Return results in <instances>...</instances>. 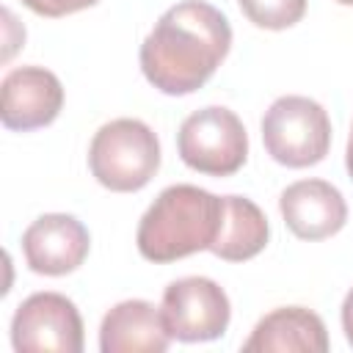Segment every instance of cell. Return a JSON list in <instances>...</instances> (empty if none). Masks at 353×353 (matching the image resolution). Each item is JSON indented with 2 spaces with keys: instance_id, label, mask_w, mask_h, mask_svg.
I'll use <instances>...</instances> for the list:
<instances>
[{
  "instance_id": "5",
  "label": "cell",
  "mask_w": 353,
  "mask_h": 353,
  "mask_svg": "<svg viewBox=\"0 0 353 353\" xmlns=\"http://www.w3.org/2000/svg\"><path fill=\"white\" fill-rule=\"evenodd\" d=\"M176 149L188 168L207 176H232L248 160V132L234 110L207 105L182 121Z\"/></svg>"
},
{
  "instance_id": "15",
  "label": "cell",
  "mask_w": 353,
  "mask_h": 353,
  "mask_svg": "<svg viewBox=\"0 0 353 353\" xmlns=\"http://www.w3.org/2000/svg\"><path fill=\"white\" fill-rule=\"evenodd\" d=\"M33 14L39 17H66V14H74V11H83V8H91L97 6L99 0H22Z\"/></svg>"
},
{
  "instance_id": "14",
  "label": "cell",
  "mask_w": 353,
  "mask_h": 353,
  "mask_svg": "<svg viewBox=\"0 0 353 353\" xmlns=\"http://www.w3.org/2000/svg\"><path fill=\"white\" fill-rule=\"evenodd\" d=\"M245 19L265 30H287L306 14V0H237Z\"/></svg>"
},
{
  "instance_id": "4",
  "label": "cell",
  "mask_w": 353,
  "mask_h": 353,
  "mask_svg": "<svg viewBox=\"0 0 353 353\" xmlns=\"http://www.w3.org/2000/svg\"><path fill=\"white\" fill-rule=\"evenodd\" d=\"M262 143L279 165H317L331 149V119L325 108L309 97H279L262 116Z\"/></svg>"
},
{
  "instance_id": "13",
  "label": "cell",
  "mask_w": 353,
  "mask_h": 353,
  "mask_svg": "<svg viewBox=\"0 0 353 353\" xmlns=\"http://www.w3.org/2000/svg\"><path fill=\"white\" fill-rule=\"evenodd\" d=\"M270 237V223L265 212L245 196H223V221L218 240L212 243V254L226 262L254 259Z\"/></svg>"
},
{
  "instance_id": "16",
  "label": "cell",
  "mask_w": 353,
  "mask_h": 353,
  "mask_svg": "<svg viewBox=\"0 0 353 353\" xmlns=\"http://www.w3.org/2000/svg\"><path fill=\"white\" fill-rule=\"evenodd\" d=\"M342 331H345V339L353 347V287L347 290V295L342 301Z\"/></svg>"
},
{
  "instance_id": "1",
  "label": "cell",
  "mask_w": 353,
  "mask_h": 353,
  "mask_svg": "<svg viewBox=\"0 0 353 353\" xmlns=\"http://www.w3.org/2000/svg\"><path fill=\"white\" fill-rule=\"evenodd\" d=\"M232 50V28L223 11L204 0L171 6L141 44L143 77L168 97L199 91Z\"/></svg>"
},
{
  "instance_id": "3",
  "label": "cell",
  "mask_w": 353,
  "mask_h": 353,
  "mask_svg": "<svg viewBox=\"0 0 353 353\" xmlns=\"http://www.w3.org/2000/svg\"><path fill=\"white\" fill-rule=\"evenodd\" d=\"M94 179L113 193H135L160 168V141L141 119H113L102 124L88 146Z\"/></svg>"
},
{
  "instance_id": "10",
  "label": "cell",
  "mask_w": 353,
  "mask_h": 353,
  "mask_svg": "<svg viewBox=\"0 0 353 353\" xmlns=\"http://www.w3.org/2000/svg\"><path fill=\"white\" fill-rule=\"evenodd\" d=\"M279 210L287 229L301 240L334 237L347 221V204L336 185L325 179H298L279 196Z\"/></svg>"
},
{
  "instance_id": "7",
  "label": "cell",
  "mask_w": 353,
  "mask_h": 353,
  "mask_svg": "<svg viewBox=\"0 0 353 353\" xmlns=\"http://www.w3.org/2000/svg\"><path fill=\"white\" fill-rule=\"evenodd\" d=\"M11 345L17 353H80L83 317L74 301L61 292L28 295L11 317Z\"/></svg>"
},
{
  "instance_id": "11",
  "label": "cell",
  "mask_w": 353,
  "mask_h": 353,
  "mask_svg": "<svg viewBox=\"0 0 353 353\" xmlns=\"http://www.w3.org/2000/svg\"><path fill=\"white\" fill-rule=\"evenodd\" d=\"M171 345L163 312L141 298L121 301L102 317L99 350L102 353H163Z\"/></svg>"
},
{
  "instance_id": "9",
  "label": "cell",
  "mask_w": 353,
  "mask_h": 353,
  "mask_svg": "<svg viewBox=\"0 0 353 353\" xmlns=\"http://www.w3.org/2000/svg\"><path fill=\"white\" fill-rule=\"evenodd\" d=\"M91 248V234L83 221L66 212L39 215L22 234V254L39 276H66L77 270Z\"/></svg>"
},
{
  "instance_id": "12",
  "label": "cell",
  "mask_w": 353,
  "mask_h": 353,
  "mask_svg": "<svg viewBox=\"0 0 353 353\" xmlns=\"http://www.w3.org/2000/svg\"><path fill=\"white\" fill-rule=\"evenodd\" d=\"M245 353H276V350H301V353H325L328 331L320 314L303 306H281L265 314L251 336L243 342Z\"/></svg>"
},
{
  "instance_id": "8",
  "label": "cell",
  "mask_w": 353,
  "mask_h": 353,
  "mask_svg": "<svg viewBox=\"0 0 353 353\" xmlns=\"http://www.w3.org/2000/svg\"><path fill=\"white\" fill-rule=\"evenodd\" d=\"M63 85L44 66H17L0 83V119L6 130L30 132L58 119Z\"/></svg>"
},
{
  "instance_id": "17",
  "label": "cell",
  "mask_w": 353,
  "mask_h": 353,
  "mask_svg": "<svg viewBox=\"0 0 353 353\" xmlns=\"http://www.w3.org/2000/svg\"><path fill=\"white\" fill-rule=\"evenodd\" d=\"M345 165H347V174L353 179V124H350V135H347V149H345Z\"/></svg>"
},
{
  "instance_id": "18",
  "label": "cell",
  "mask_w": 353,
  "mask_h": 353,
  "mask_svg": "<svg viewBox=\"0 0 353 353\" xmlns=\"http://www.w3.org/2000/svg\"><path fill=\"white\" fill-rule=\"evenodd\" d=\"M336 3H342V6H353V0H336Z\"/></svg>"
},
{
  "instance_id": "6",
  "label": "cell",
  "mask_w": 353,
  "mask_h": 353,
  "mask_svg": "<svg viewBox=\"0 0 353 353\" xmlns=\"http://www.w3.org/2000/svg\"><path fill=\"white\" fill-rule=\"evenodd\" d=\"M171 339L210 342L226 334L232 303L223 287L207 276H185L165 287L160 303Z\"/></svg>"
},
{
  "instance_id": "2",
  "label": "cell",
  "mask_w": 353,
  "mask_h": 353,
  "mask_svg": "<svg viewBox=\"0 0 353 353\" xmlns=\"http://www.w3.org/2000/svg\"><path fill=\"white\" fill-rule=\"evenodd\" d=\"M223 221V196L196 185H168L149 204L138 223V251L143 259L165 265L199 251H210Z\"/></svg>"
}]
</instances>
